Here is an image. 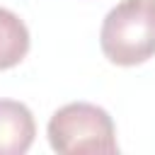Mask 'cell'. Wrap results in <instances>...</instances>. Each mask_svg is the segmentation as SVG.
<instances>
[{"instance_id": "6da1fadb", "label": "cell", "mask_w": 155, "mask_h": 155, "mask_svg": "<svg viewBox=\"0 0 155 155\" xmlns=\"http://www.w3.org/2000/svg\"><path fill=\"white\" fill-rule=\"evenodd\" d=\"M99 46L114 65H140L155 56V0H121L99 29Z\"/></svg>"}, {"instance_id": "7a4b0ae2", "label": "cell", "mask_w": 155, "mask_h": 155, "mask_svg": "<svg viewBox=\"0 0 155 155\" xmlns=\"http://www.w3.org/2000/svg\"><path fill=\"white\" fill-rule=\"evenodd\" d=\"M48 143L61 155H114L119 153L116 128L107 109L90 102H70L53 111L46 126Z\"/></svg>"}, {"instance_id": "3957f363", "label": "cell", "mask_w": 155, "mask_h": 155, "mask_svg": "<svg viewBox=\"0 0 155 155\" xmlns=\"http://www.w3.org/2000/svg\"><path fill=\"white\" fill-rule=\"evenodd\" d=\"M36 136V124L27 104L0 99V155H24Z\"/></svg>"}, {"instance_id": "277c9868", "label": "cell", "mask_w": 155, "mask_h": 155, "mask_svg": "<svg viewBox=\"0 0 155 155\" xmlns=\"http://www.w3.org/2000/svg\"><path fill=\"white\" fill-rule=\"evenodd\" d=\"M29 29L7 7H0V70L15 68L29 53Z\"/></svg>"}]
</instances>
